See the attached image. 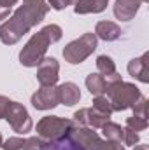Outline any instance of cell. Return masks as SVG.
Wrapping results in <instances>:
<instances>
[{
  "instance_id": "6da1fadb",
  "label": "cell",
  "mask_w": 149,
  "mask_h": 150,
  "mask_svg": "<svg viewBox=\"0 0 149 150\" xmlns=\"http://www.w3.org/2000/svg\"><path fill=\"white\" fill-rule=\"evenodd\" d=\"M49 5L46 0L23 2L21 7L14 11V14L0 26V40L7 45L19 42L25 33H28L35 25H39L46 14L49 12Z\"/></svg>"
},
{
  "instance_id": "7a4b0ae2",
  "label": "cell",
  "mask_w": 149,
  "mask_h": 150,
  "mask_svg": "<svg viewBox=\"0 0 149 150\" xmlns=\"http://www.w3.org/2000/svg\"><path fill=\"white\" fill-rule=\"evenodd\" d=\"M63 35L62 28L58 25H47L40 32L34 33L32 38L25 44V47L19 52V61L23 67H39V63L46 58L47 47L54 42H58Z\"/></svg>"
},
{
  "instance_id": "3957f363",
  "label": "cell",
  "mask_w": 149,
  "mask_h": 150,
  "mask_svg": "<svg viewBox=\"0 0 149 150\" xmlns=\"http://www.w3.org/2000/svg\"><path fill=\"white\" fill-rule=\"evenodd\" d=\"M105 94H107V100L111 101L114 112H123V110L132 108L133 103L142 96V93L139 91V87L135 84L123 82V80L109 84Z\"/></svg>"
},
{
  "instance_id": "277c9868",
  "label": "cell",
  "mask_w": 149,
  "mask_h": 150,
  "mask_svg": "<svg viewBox=\"0 0 149 150\" xmlns=\"http://www.w3.org/2000/svg\"><path fill=\"white\" fill-rule=\"evenodd\" d=\"M75 126L77 124L70 119H60L54 115H47L37 122V136H40L44 142H60L74 131Z\"/></svg>"
},
{
  "instance_id": "5b68a950",
  "label": "cell",
  "mask_w": 149,
  "mask_h": 150,
  "mask_svg": "<svg viewBox=\"0 0 149 150\" xmlns=\"http://www.w3.org/2000/svg\"><path fill=\"white\" fill-rule=\"evenodd\" d=\"M97 42H98V38H97L95 33H84L79 38L69 42L65 45V49H63L65 61L70 63V65L82 63L86 58H90L93 54V51L97 49Z\"/></svg>"
},
{
  "instance_id": "8992f818",
  "label": "cell",
  "mask_w": 149,
  "mask_h": 150,
  "mask_svg": "<svg viewBox=\"0 0 149 150\" xmlns=\"http://www.w3.org/2000/svg\"><path fill=\"white\" fill-rule=\"evenodd\" d=\"M5 119H7L9 126L12 127V131H16L19 134H27L34 127V122H32V117H30L28 110L21 103H16V101L11 103L9 110L5 113Z\"/></svg>"
},
{
  "instance_id": "52a82bcc",
  "label": "cell",
  "mask_w": 149,
  "mask_h": 150,
  "mask_svg": "<svg viewBox=\"0 0 149 150\" xmlns=\"http://www.w3.org/2000/svg\"><path fill=\"white\" fill-rule=\"evenodd\" d=\"M74 120L77 126H86V127H91V129H102L104 124H107L111 120V115H105V113L98 112L97 108H81L74 113Z\"/></svg>"
},
{
  "instance_id": "ba28073f",
  "label": "cell",
  "mask_w": 149,
  "mask_h": 150,
  "mask_svg": "<svg viewBox=\"0 0 149 150\" xmlns=\"http://www.w3.org/2000/svg\"><path fill=\"white\" fill-rule=\"evenodd\" d=\"M32 105L37 110H51L60 105L58 100V87L54 86H42L32 96Z\"/></svg>"
},
{
  "instance_id": "9c48e42d",
  "label": "cell",
  "mask_w": 149,
  "mask_h": 150,
  "mask_svg": "<svg viewBox=\"0 0 149 150\" xmlns=\"http://www.w3.org/2000/svg\"><path fill=\"white\" fill-rule=\"evenodd\" d=\"M60 63L54 58H44L39 63L37 80L40 86H54L60 77Z\"/></svg>"
},
{
  "instance_id": "30bf717a",
  "label": "cell",
  "mask_w": 149,
  "mask_h": 150,
  "mask_svg": "<svg viewBox=\"0 0 149 150\" xmlns=\"http://www.w3.org/2000/svg\"><path fill=\"white\" fill-rule=\"evenodd\" d=\"M47 142H44L40 136L32 138H9L2 142L4 150H44Z\"/></svg>"
},
{
  "instance_id": "8fae6325",
  "label": "cell",
  "mask_w": 149,
  "mask_h": 150,
  "mask_svg": "<svg viewBox=\"0 0 149 150\" xmlns=\"http://www.w3.org/2000/svg\"><path fill=\"white\" fill-rule=\"evenodd\" d=\"M128 74L130 77L140 80L142 84L149 82V52H144L140 58H133L128 63Z\"/></svg>"
},
{
  "instance_id": "7c38bea8",
  "label": "cell",
  "mask_w": 149,
  "mask_h": 150,
  "mask_svg": "<svg viewBox=\"0 0 149 150\" xmlns=\"http://www.w3.org/2000/svg\"><path fill=\"white\" fill-rule=\"evenodd\" d=\"M142 0H116L114 4V16L121 21H130L140 9Z\"/></svg>"
},
{
  "instance_id": "4fadbf2b",
  "label": "cell",
  "mask_w": 149,
  "mask_h": 150,
  "mask_svg": "<svg viewBox=\"0 0 149 150\" xmlns=\"http://www.w3.org/2000/svg\"><path fill=\"white\" fill-rule=\"evenodd\" d=\"M97 68H98V74L107 80V84H114V82L123 80L121 75L117 74V70H116V65H114L111 56H105V54L98 56L97 58Z\"/></svg>"
},
{
  "instance_id": "5bb4252c",
  "label": "cell",
  "mask_w": 149,
  "mask_h": 150,
  "mask_svg": "<svg viewBox=\"0 0 149 150\" xmlns=\"http://www.w3.org/2000/svg\"><path fill=\"white\" fill-rule=\"evenodd\" d=\"M58 100L62 105L72 107L75 103H79L81 100V91L74 82H63L62 86H58Z\"/></svg>"
},
{
  "instance_id": "9a60e30c",
  "label": "cell",
  "mask_w": 149,
  "mask_h": 150,
  "mask_svg": "<svg viewBox=\"0 0 149 150\" xmlns=\"http://www.w3.org/2000/svg\"><path fill=\"white\" fill-rule=\"evenodd\" d=\"M95 35L97 38H102L105 42H114L121 37V28L112 21H98L95 28Z\"/></svg>"
},
{
  "instance_id": "2e32d148",
  "label": "cell",
  "mask_w": 149,
  "mask_h": 150,
  "mask_svg": "<svg viewBox=\"0 0 149 150\" xmlns=\"http://www.w3.org/2000/svg\"><path fill=\"white\" fill-rule=\"evenodd\" d=\"M109 0H77L74 7L75 14H97V12H102L105 11Z\"/></svg>"
},
{
  "instance_id": "e0dca14e",
  "label": "cell",
  "mask_w": 149,
  "mask_h": 150,
  "mask_svg": "<svg viewBox=\"0 0 149 150\" xmlns=\"http://www.w3.org/2000/svg\"><path fill=\"white\" fill-rule=\"evenodd\" d=\"M86 87L93 96H104L107 93L109 84L100 74H90L86 77Z\"/></svg>"
},
{
  "instance_id": "ac0fdd59",
  "label": "cell",
  "mask_w": 149,
  "mask_h": 150,
  "mask_svg": "<svg viewBox=\"0 0 149 150\" xmlns=\"http://www.w3.org/2000/svg\"><path fill=\"white\" fill-rule=\"evenodd\" d=\"M123 129H125V127H121L119 124H116V122H111V120H109L107 124H104L102 133H104V138H105V140L121 143V142H123Z\"/></svg>"
},
{
  "instance_id": "d6986e66",
  "label": "cell",
  "mask_w": 149,
  "mask_h": 150,
  "mask_svg": "<svg viewBox=\"0 0 149 150\" xmlns=\"http://www.w3.org/2000/svg\"><path fill=\"white\" fill-rule=\"evenodd\" d=\"M44 150H82V149H79L74 142L67 136V138H63L60 142H47Z\"/></svg>"
},
{
  "instance_id": "ffe728a7",
  "label": "cell",
  "mask_w": 149,
  "mask_h": 150,
  "mask_svg": "<svg viewBox=\"0 0 149 150\" xmlns=\"http://www.w3.org/2000/svg\"><path fill=\"white\" fill-rule=\"evenodd\" d=\"M126 127L139 133V131H144L148 129V117H140V115H132L126 119Z\"/></svg>"
},
{
  "instance_id": "44dd1931",
  "label": "cell",
  "mask_w": 149,
  "mask_h": 150,
  "mask_svg": "<svg viewBox=\"0 0 149 150\" xmlns=\"http://www.w3.org/2000/svg\"><path fill=\"white\" fill-rule=\"evenodd\" d=\"M93 108H97L98 112L105 113V115H112V105L111 101L107 100V96H95L93 100Z\"/></svg>"
},
{
  "instance_id": "7402d4cb",
  "label": "cell",
  "mask_w": 149,
  "mask_h": 150,
  "mask_svg": "<svg viewBox=\"0 0 149 150\" xmlns=\"http://www.w3.org/2000/svg\"><path fill=\"white\" fill-rule=\"evenodd\" d=\"M132 110H133V115L148 117V100H146V96H144V94H142V96H140L135 103H133Z\"/></svg>"
},
{
  "instance_id": "603a6c76",
  "label": "cell",
  "mask_w": 149,
  "mask_h": 150,
  "mask_svg": "<svg viewBox=\"0 0 149 150\" xmlns=\"http://www.w3.org/2000/svg\"><path fill=\"white\" fill-rule=\"evenodd\" d=\"M123 143L125 145H137L139 143V133H135V131H132V129H128L125 126V129H123Z\"/></svg>"
},
{
  "instance_id": "cb8c5ba5",
  "label": "cell",
  "mask_w": 149,
  "mask_h": 150,
  "mask_svg": "<svg viewBox=\"0 0 149 150\" xmlns=\"http://www.w3.org/2000/svg\"><path fill=\"white\" fill-rule=\"evenodd\" d=\"M18 0H0V21L11 14V9L16 5Z\"/></svg>"
},
{
  "instance_id": "d4e9b609",
  "label": "cell",
  "mask_w": 149,
  "mask_h": 150,
  "mask_svg": "<svg viewBox=\"0 0 149 150\" xmlns=\"http://www.w3.org/2000/svg\"><path fill=\"white\" fill-rule=\"evenodd\" d=\"M77 0H47V5L49 7H53L54 11H63V9H67L70 4H75Z\"/></svg>"
},
{
  "instance_id": "484cf974",
  "label": "cell",
  "mask_w": 149,
  "mask_h": 150,
  "mask_svg": "<svg viewBox=\"0 0 149 150\" xmlns=\"http://www.w3.org/2000/svg\"><path fill=\"white\" fill-rule=\"evenodd\" d=\"M98 150H125V147H121V143H117V142L104 140V142H102V145L98 147Z\"/></svg>"
},
{
  "instance_id": "4316f807",
  "label": "cell",
  "mask_w": 149,
  "mask_h": 150,
  "mask_svg": "<svg viewBox=\"0 0 149 150\" xmlns=\"http://www.w3.org/2000/svg\"><path fill=\"white\" fill-rule=\"evenodd\" d=\"M11 100L9 98H5V96H0V119H5V113L9 110V107H11Z\"/></svg>"
},
{
  "instance_id": "83f0119b",
  "label": "cell",
  "mask_w": 149,
  "mask_h": 150,
  "mask_svg": "<svg viewBox=\"0 0 149 150\" xmlns=\"http://www.w3.org/2000/svg\"><path fill=\"white\" fill-rule=\"evenodd\" d=\"M133 150H148V145H133Z\"/></svg>"
},
{
  "instance_id": "f1b7e54d",
  "label": "cell",
  "mask_w": 149,
  "mask_h": 150,
  "mask_svg": "<svg viewBox=\"0 0 149 150\" xmlns=\"http://www.w3.org/2000/svg\"><path fill=\"white\" fill-rule=\"evenodd\" d=\"M0 147H2V134H0Z\"/></svg>"
},
{
  "instance_id": "f546056e",
  "label": "cell",
  "mask_w": 149,
  "mask_h": 150,
  "mask_svg": "<svg viewBox=\"0 0 149 150\" xmlns=\"http://www.w3.org/2000/svg\"><path fill=\"white\" fill-rule=\"evenodd\" d=\"M23 2H34V0H23Z\"/></svg>"
},
{
  "instance_id": "4dcf8cb0",
  "label": "cell",
  "mask_w": 149,
  "mask_h": 150,
  "mask_svg": "<svg viewBox=\"0 0 149 150\" xmlns=\"http://www.w3.org/2000/svg\"><path fill=\"white\" fill-rule=\"evenodd\" d=\"M142 2H149V0H142Z\"/></svg>"
}]
</instances>
